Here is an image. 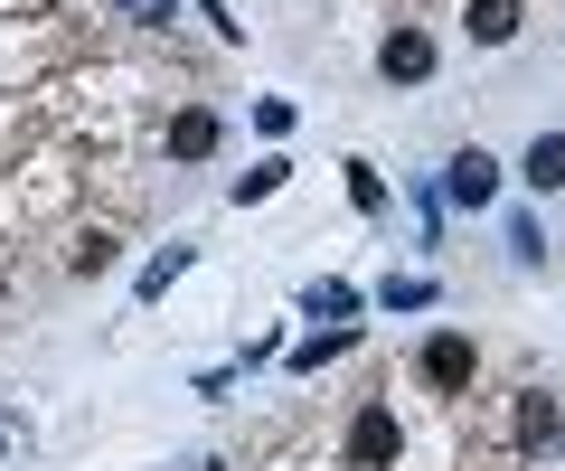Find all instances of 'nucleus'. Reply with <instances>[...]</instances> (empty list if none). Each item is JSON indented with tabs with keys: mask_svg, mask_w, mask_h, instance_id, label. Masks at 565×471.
Returning a JSON list of instances; mask_svg holds the SVG:
<instances>
[{
	"mask_svg": "<svg viewBox=\"0 0 565 471\" xmlns=\"http://www.w3.org/2000/svg\"><path fill=\"white\" fill-rule=\"evenodd\" d=\"M217 142H226V124L207 114V104H189V114H170V161H207Z\"/></svg>",
	"mask_w": 565,
	"mask_h": 471,
	"instance_id": "39448f33",
	"label": "nucleus"
},
{
	"mask_svg": "<svg viewBox=\"0 0 565 471\" xmlns=\"http://www.w3.org/2000/svg\"><path fill=\"white\" fill-rule=\"evenodd\" d=\"M509 255H519V265H546V236L527 217H509Z\"/></svg>",
	"mask_w": 565,
	"mask_h": 471,
	"instance_id": "ddd939ff",
	"label": "nucleus"
},
{
	"mask_svg": "<svg viewBox=\"0 0 565 471\" xmlns=\"http://www.w3.org/2000/svg\"><path fill=\"white\" fill-rule=\"evenodd\" d=\"M114 10H122L132 29H170V20H180V0H114Z\"/></svg>",
	"mask_w": 565,
	"mask_h": 471,
	"instance_id": "9d476101",
	"label": "nucleus"
},
{
	"mask_svg": "<svg viewBox=\"0 0 565 471\" xmlns=\"http://www.w3.org/2000/svg\"><path fill=\"white\" fill-rule=\"evenodd\" d=\"M556 443H565L556 396H527V406H519V452H556Z\"/></svg>",
	"mask_w": 565,
	"mask_h": 471,
	"instance_id": "423d86ee",
	"label": "nucleus"
},
{
	"mask_svg": "<svg viewBox=\"0 0 565 471\" xmlns=\"http://www.w3.org/2000/svg\"><path fill=\"white\" fill-rule=\"evenodd\" d=\"M311 321H349V311H359V292H349V283H311Z\"/></svg>",
	"mask_w": 565,
	"mask_h": 471,
	"instance_id": "1a4fd4ad",
	"label": "nucleus"
},
{
	"mask_svg": "<svg viewBox=\"0 0 565 471\" xmlns=\"http://www.w3.org/2000/svg\"><path fill=\"white\" fill-rule=\"evenodd\" d=\"M377 76H386V85H424V76H434V39H424V29H386Z\"/></svg>",
	"mask_w": 565,
	"mask_h": 471,
	"instance_id": "f03ea898",
	"label": "nucleus"
},
{
	"mask_svg": "<svg viewBox=\"0 0 565 471\" xmlns=\"http://www.w3.org/2000/svg\"><path fill=\"white\" fill-rule=\"evenodd\" d=\"M519 180H527V189H546V199H556V189H565V132H537V142H527Z\"/></svg>",
	"mask_w": 565,
	"mask_h": 471,
	"instance_id": "0eeeda50",
	"label": "nucleus"
},
{
	"mask_svg": "<svg viewBox=\"0 0 565 471\" xmlns=\"http://www.w3.org/2000/svg\"><path fill=\"white\" fill-rule=\"evenodd\" d=\"M444 189H452L462 207H490V199H500V161H490V151H452Z\"/></svg>",
	"mask_w": 565,
	"mask_h": 471,
	"instance_id": "20e7f679",
	"label": "nucleus"
},
{
	"mask_svg": "<svg viewBox=\"0 0 565 471\" xmlns=\"http://www.w3.org/2000/svg\"><path fill=\"white\" fill-rule=\"evenodd\" d=\"M396 406H359V425H349V471H386L396 462Z\"/></svg>",
	"mask_w": 565,
	"mask_h": 471,
	"instance_id": "f257e3e1",
	"label": "nucleus"
},
{
	"mask_svg": "<svg viewBox=\"0 0 565 471\" xmlns=\"http://www.w3.org/2000/svg\"><path fill=\"white\" fill-rule=\"evenodd\" d=\"M349 199H359L367 217H377V207H386V180H377V170H367V161H349Z\"/></svg>",
	"mask_w": 565,
	"mask_h": 471,
	"instance_id": "f8f14e48",
	"label": "nucleus"
},
{
	"mask_svg": "<svg viewBox=\"0 0 565 471\" xmlns=\"http://www.w3.org/2000/svg\"><path fill=\"white\" fill-rule=\"evenodd\" d=\"M377 302H386V311H424V302H434V283H415V274L396 283V274H386V292H377Z\"/></svg>",
	"mask_w": 565,
	"mask_h": 471,
	"instance_id": "9b49d317",
	"label": "nucleus"
},
{
	"mask_svg": "<svg viewBox=\"0 0 565 471\" xmlns=\"http://www.w3.org/2000/svg\"><path fill=\"white\" fill-rule=\"evenodd\" d=\"M424 387H444V396L471 387V340L462 330H434V340H424Z\"/></svg>",
	"mask_w": 565,
	"mask_h": 471,
	"instance_id": "7ed1b4c3",
	"label": "nucleus"
},
{
	"mask_svg": "<svg viewBox=\"0 0 565 471\" xmlns=\"http://www.w3.org/2000/svg\"><path fill=\"white\" fill-rule=\"evenodd\" d=\"M274 189H282V161H264V170H245V180H236V199H274Z\"/></svg>",
	"mask_w": 565,
	"mask_h": 471,
	"instance_id": "4468645a",
	"label": "nucleus"
},
{
	"mask_svg": "<svg viewBox=\"0 0 565 471\" xmlns=\"http://www.w3.org/2000/svg\"><path fill=\"white\" fill-rule=\"evenodd\" d=\"M519 39V0H471V47H509Z\"/></svg>",
	"mask_w": 565,
	"mask_h": 471,
	"instance_id": "6e6552de",
	"label": "nucleus"
}]
</instances>
